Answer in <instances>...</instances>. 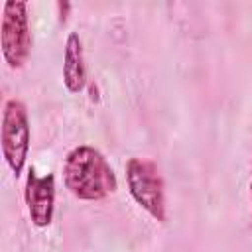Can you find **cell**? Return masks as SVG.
<instances>
[{
  "label": "cell",
  "instance_id": "3",
  "mask_svg": "<svg viewBox=\"0 0 252 252\" xmlns=\"http://www.w3.org/2000/svg\"><path fill=\"white\" fill-rule=\"evenodd\" d=\"M0 146L6 165L16 177H20L30 154V120L26 104L18 98H8L4 104Z\"/></svg>",
  "mask_w": 252,
  "mask_h": 252
},
{
  "label": "cell",
  "instance_id": "6",
  "mask_svg": "<svg viewBox=\"0 0 252 252\" xmlns=\"http://www.w3.org/2000/svg\"><path fill=\"white\" fill-rule=\"evenodd\" d=\"M63 83L69 93H81L87 85V65L83 53V41L77 32H71L65 41L63 53Z\"/></svg>",
  "mask_w": 252,
  "mask_h": 252
},
{
  "label": "cell",
  "instance_id": "2",
  "mask_svg": "<svg viewBox=\"0 0 252 252\" xmlns=\"http://www.w3.org/2000/svg\"><path fill=\"white\" fill-rule=\"evenodd\" d=\"M126 183L132 199L158 222L167 220L165 185L158 165L146 158H130L126 161Z\"/></svg>",
  "mask_w": 252,
  "mask_h": 252
},
{
  "label": "cell",
  "instance_id": "5",
  "mask_svg": "<svg viewBox=\"0 0 252 252\" xmlns=\"http://www.w3.org/2000/svg\"><path fill=\"white\" fill-rule=\"evenodd\" d=\"M24 201L32 224L37 228H47L53 222L55 211V175H39L35 169H30L24 185Z\"/></svg>",
  "mask_w": 252,
  "mask_h": 252
},
{
  "label": "cell",
  "instance_id": "7",
  "mask_svg": "<svg viewBox=\"0 0 252 252\" xmlns=\"http://www.w3.org/2000/svg\"><path fill=\"white\" fill-rule=\"evenodd\" d=\"M248 187H250V201H252V181H250V185H248Z\"/></svg>",
  "mask_w": 252,
  "mask_h": 252
},
{
  "label": "cell",
  "instance_id": "1",
  "mask_svg": "<svg viewBox=\"0 0 252 252\" xmlns=\"http://www.w3.org/2000/svg\"><path fill=\"white\" fill-rule=\"evenodd\" d=\"M63 181L69 193L79 201H102L116 193L118 179L108 159L89 144L75 146L63 161Z\"/></svg>",
  "mask_w": 252,
  "mask_h": 252
},
{
  "label": "cell",
  "instance_id": "4",
  "mask_svg": "<svg viewBox=\"0 0 252 252\" xmlns=\"http://www.w3.org/2000/svg\"><path fill=\"white\" fill-rule=\"evenodd\" d=\"M0 47L2 57L10 69H22L32 53V32L28 4L20 0H8L2 10L0 24Z\"/></svg>",
  "mask_w": 252,
  "mask_h": 252
}]
</instances>
